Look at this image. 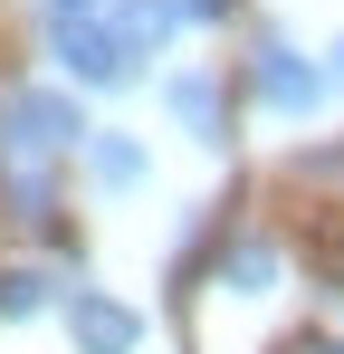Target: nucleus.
Wrapping results in <instances>:
<instances>
[{"label":"nucleus","mask_w":344,"mask_h":354,"mask_svg":"<svg viewBox=\"0 0 344 354\" xmlns=\"http://www.w3.org/2000/svg\"><path fill=\"white\" fill-rule=\"evenodd\" d=\"M86 106L77 86H10L0 96V173H57V153H86Z\"/></svg>","instance_id":"1"},{"label":"nucleus","mask_w":344,"mask_h":354,"mask_svg":"<svg viewBox=\"0 0 344 354\" xmlns=\"http://www.w3.org/2000/svg\"><path fill=\"white\" fill-rule=\"evenodd\" d=\"M249 106H258V115H278V124H306L316 106H325V67L306 58L287 29H268V39L249 48Z\"/></svg>","instance_id":"2"},{"label":"nucleus","mask_w":344,"mask_h":354,"mask_svg":"<svg viewBox=\"0 0 344 354\" xmlns=\"http://www.w3.org/2000/svg\"><path fill=\"white\" fill-rule=\"evenodd\" d=\"M48 58H57L67 86H134V77H144L106 19H67V29H48Z\"/></svg>","instance_id":"3"},{"label":"nucleus","mask_w":344,"mask_h":354,"mask_svg":"<svg viewBox=\"0 0 344 354\" xmlns=\"http://www.w3.org/2000/svg\"><path fill=\"white\" fill-rule=\"evenodd\" d=\"M211 288L229 297V306H268V297L287 288V249L268 230H229L220 239V268H211Z\"/></svg>","instance_id":"4"},{"label":"nucleus","mask_w":344,"mask_h":354,"mask_svg":"<svg viewBox=\"0 0 344 354\" xmlns=\"http://www.w3.org/2000/svg\"><path fill=\"white\" fill-rule=\"evenodd\" d=\"M163 115L182 124L191 144L220 153V144H229V86L211 77V67H172V77H163Z\"/></svg>","instance_id":"5"},{"label":"nucleus","mask_w":344,"mask_h":354,"mask_svg":"<svg viewBox=\"0 0 344 354\" xmlns=\"http://www.w3.org/2000/svg\"><path fill=\"white\" fill-rule=\"evenodd\" d=\"M67 335H77V354H134L144 345V316L124 306V297H106V288H67Z\"/></svg>","instance_id":"6"},{"label":"nucleus","mask_w":344,"mask_h":354,"mask_svg":"<svg viewBox=\"0 0 344 354\" xmlns=\"http://www.w3.org/2000/svg\"><path fill=\"white\" fill-rule=\"evenodd\" d=\"M86 182H96L106 201H124V192H144V182H153V153H144L134 134L96 124V134H86Z\"/></svg>","instance_id":"7"},{"label":"nucleus","mask_w":344,"mask_h":354,"mask_svg":"<svg viewBox=\"0 0 344 354\" xmlns=\"http://www.w3.org/2000/svg\"><path fill=\"white\" fill-rule=\"evenodd\" d=\"M106 29L124 39V58H163L172 39H182V19H172V0H106Z\"/></svg>","instance_id":"8"},{"label":"nucleus","mask_w":344,"mask_h":354,"mask_svg":"<svg viewBox=\"0 0 344 354\" xmlns=\"http://www.w3.org/2000/svg\"><path fill=\"white\" fill-rule=\"evenodd\" d=\"M48 306H67V288H57L48 268H0V326H29Z\"/></svg>","instance_id":"9"},{"label":"nucleus","mask_w":344,"mask_h":354,"mask_svg":"<svg viewBox=\"0 0 344 354\" xmlns=\"http://www.w3.org/2000/svg\"><path fill=\"white\" fill-rule=\"evenodd\" d=\"M0 201H10L19 230H48L57 221V173H0Z\"/></svg>","instance_id":"10"},{"label":"nucleus","mask_w":344,"mask_h":354,"mask_svg":"<svg viewBox=\"0 0 344 354\" xmlns=\"http://www.w3.org/2000/svg\"><path fill=\"white\" fill-rule=\"evenodd\" d=\"M229 10H239V0H172V19H182V29H211V19H229Z\"/></svg>","instance_id":"11"},{"label":"nucleus","mask_w":344,"mask_h":354,"mask_svg":"<svg viewBox=\"0 0 344 354\" xmlns=\"http://www.w3.org/2000/svg\"><path fill=\"white\" fill-rule=\"evenodd\" d=\"M48 10V29H67V19H106V0H39Z\"/></svg>","instance_id":"12"},{"label":"nucleus","mask_w":344,"mask_h":354,"mask_svg":"<svg viewBox=\"0 0 344 354\" xmlns=\"http://www.w3.org/2000/svg\"><path fill=\"white\" fill-rule=\"evenodd\" d=\"M316 67H325V96H344V39H335V48H325Z\"/></svg>","instance_id":"13"}]
</instances>
